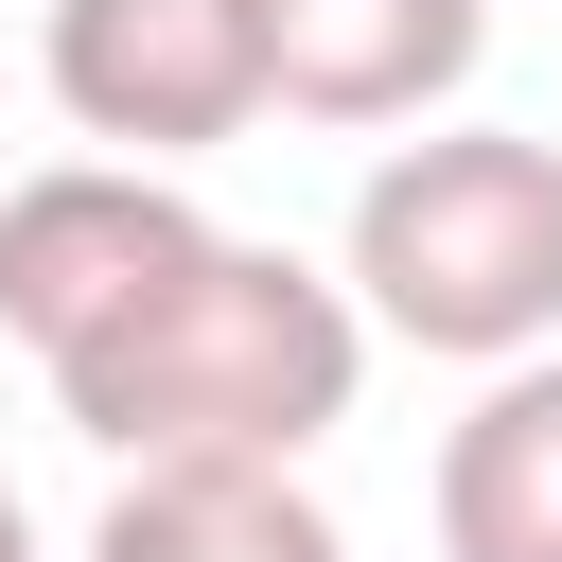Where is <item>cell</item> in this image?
<instances>
[{
  "label": "cell",
  "instance_id": "cell-3",
  "mask_svg": "<svg viewBox=\"0 0 562 562\" xmlns=\"http://www.w3.org/2000/svg\"><path fill=\"white\" fill-rule=\"evenodd\" d=\"M193 246H211V211L176 193V158H35V176H0V334L53 369Z\"/></svg>",
  "mask_w": 562,
  "mask_h": 562
},
{
  "label": "cell",
  "instance_id": "cell-5",
  "mask_svg": "<svg viewBox=\"0 0 562 562\" xmlns=\"http://www.w3.org/2000/svg\"><path fill=\"white\" fill-rule=\"evenodd\" d=\"M246 18H263V105L351 123V140L439 123L492 53V0H246Z\"/></svg>",
  "mask_w": 562,
  "mask_h": 562
},
{
  "label": "cell",
  "instance_id": "cell-4",
  "mask_svg": "<svg viewBox=\"0 0 562 562\" xmlns=\"http://www.w3.org/2000/svg\"><path fill=\"white\" fill-rule=\"evenodd\" d=\"M35 70L105 158H211L263 123V18L246 0H53Z\"/></svg>",
  "mask_w": 562,
  "mask_h": 562
},
{
  "label": "cell",
  "instance_id": "cell-6",
  "mask_svg": "<svg viewBox=\"0 0 562 562\" xmlns=\"http://www.w3.org/2000/svg\"><path fill=\"white\" fill-rule=\"evenodd\" d=\"M422 527H439V562H562V334L474 369V404L422 474Z\"/></svg>",
  "mask_w": 562,
  "mask_h": 562
},
{
  "label": "cell",
  "instance_id": "cell-2",
  "mask_svg": "<svg viewBox=\"0 0 562 562\" xmlns=\"http://www.w3.org/2000/svg\"><path fill=\"white\" fill-rule=\"evenodd\" d=\"M351 316L439 351V369H492L527 334H562V140L527 123H404L351 193Z\"/></svg>",
  "mask_w": 562,
  "mask_h": 562
},
{
  "label": "cell",
  "instance_id": "cell-7",
  "mask_svg": "<svg viewBox=\"0 0 562 562\" xmlns=\"http://www.w3.org/2000/svg\"><path fill=\"white\" fill-rule=\"evenodd\" d=\"M88 562H351V527L299 492V457H123Z\"/></svg>",
  "mask_w": 562,
  "mask_h": 562
},
{
  "label": "cell",
  "instance_id": "cell-1",
  "mask_svg": "<svg viewBox=\"0 0 562 562\" xmlns=\"http://www.w3.org/2000/svg\"><path fill=\"white\" fill-rule=\"evenodd\" d=\"M369 386V316L334 263L211 228L176 281H140L88 351H53V422L88 457H316Z\"/></svg>",
  "mask_w": 562,
  "mask_h": 562
},
{
  "label": "cell",
  "instance_id": "cell-8",
  "mask_svg": "<svg viewBox=\"0 0 562 562\" xmlns=\"http://www.w3.org/2000/svg\"><path fill=\"white\" fill-rule=\"evenodd\" d=\"M0 562H35V509H18V492H0Z\"/></svg>",
  "mask_w": 562,
  "mask_h": 562
}]
</instances>
